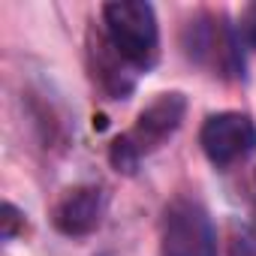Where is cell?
Instances as JSON below:
<instances>
[{"mask_svg": "<svg viewBox=\"0 0 256 256\" xmlns=\"http://www.w3.org/2000/svg\"><path fill=\"white\" fill-rule=\"evenodd\" d=\"M229 256H256V235L247 229L235 232V238L229 244Z\"/></svg>", "mask_w": 256, "mask_h": 256, "instance_id": "obj_9", "label": "cell"}, {"mask_svg": "<svg viewBox=\"0 0 256 256\" xmlns=\"http://www.w3.org/2000/svg\"><path fill=\"white\" fill-rule=\"evenodd\" d=\"M199 145L214 166L226 169L256 151V124L241 112H217L202 124Z\"/></svg>", "mask_w": 256, "mask_h": 256, "instance_id": "obj_3", "label": "cell"}, {"mask_svg": "<svg viewBox=\"0 0 256 256\" xmlns=\"http://www.w3.org/2000/svg\"><path fill=\"white\" fill-rule=\"evenodd\" d=\"M106 42L133 70H151L160 58L157 12L145 0H112L102 6Z\"/></svg>", "mask_w": 256, "mask_h": 256, "instance_id": "obj_1", "label": "cell"}, {"mask_svg": "<svg viewBox=\"0 0 256 256\" xmlns=\"http://www.w3.org/2000/svg\"><path fill=\"white\" fill-rule=\"evenodd\" d=\"M184 52L196 64L220 66L229 76H238L244 70L241 52H238V40H235L232 28L220 24L211 16H199V18H193L184 28Z\"/></svg>", "mask_w": 256, "mask_h": 256, "instance_id": "obj_4", "label": "cell"}, {"mask_svg": "<svg viewBox=\"0 0 256 256\" xmlns=\"http://www.w3.org/2000/svg\"><path fill=\"white\" fill-rule=\"evenodd\" d=\"M160 256H217V232L199 202L175 199L166 205L160 226Z\"/></svg>", "mask_w": 256, "mask_h": 256, "instance_id": "obj_2", "label": "cell"}, {"mask_svg": "<svg viewBox=\"0 0 256 256\" xmlns=\"http://www.w3.org/2000/svg\"><path fill=\"white\" fill-rule=\"evenodd\" d=\"M102 211H106L102 190L94 184H82V187H72L60 196V202L52 211V223L66 238H84L100 226Z\"/></svg>", "mask_w": 256, "mask_h": 256, "instance_id": "obj_6", "label": "cell"}, {"mask_svg": "<svg viewBox=\"0 0 256 256\" xmlns=\"http://www.w3.org/2000/svg\"><path fill=\"white\" fill-rule=\"evenodd\" d=\"M241 30H244V36H247V42L256 48V4L247 6V12H244V18H241Z\"/></svg>", "mask_w": 256, "mask_h": 256, "instance_id": "obj_10", "label": "cell"}, {"mask_svg": "<svg viewBox=\"0 0 256 256\" xmlns=\"http://www.w3.org/2000/svg\"><path fill=\"white\" fill-rule=\"evenodd\" d=\"M187 114V96L181 90H169L160 94L151 106H145L136 118V126L130 133H124L130 139V145L136 148L139 157H145L148 151L160 148L166 139H172L178 133V126Z\"/></svg>", "mask_w": 256, "mask_h": 256, "instance_id": "obj_5", "label": "cell"}, {"mask_svg": "<svg viewBox=\"0 0 256 256\" xmlns=\"http://www.w3.org/2000/svg\"><path fill=\"white\" fill-rule=\"evenodd\" d=\"M0 214H4V217H0V223H4V229H0V232H4V241H12L18 235V229L24 226V214L12 202H4V211H0Z\"/></svg>", "mask_w": 256, "mask_h": 256, "instance_id": "obj_8", "label": "cell"}, {"mask_svg": "<svg viewBox=\"0 0 256 256\" xmlns=\"http://www.w3.org/2000/svg\"><path fill=\"white\" fill-rule=\"evenodd\" d=\"M108 160H112V166H114L118 172H126V175H133V172L139 169V163H142V157L136 154V148L130 145V139H126V136H118V139L112 142Z\"/></svg>", "mask_w": 256, "mask_h": 256, "instance_id": "obj_7", "label": "cell"}]
</instances>
